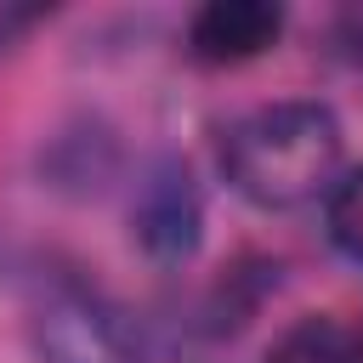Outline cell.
Listing matches in <instances>:
<instances>
[{"label": "cell", "mask_w": 363, "mask_h": 363, "mask_svg": "<svg viewBox=\"0 0 363 363\" xmlns=\"http://www.w3.org/2000/svg\"><path fill=\"white\" fill-rule=\"evenodd\" d=\"M278 34H284V11L278 6H267V0H210L193 17L187 45H193L199 62H250Z\"/></svg>", "instance_id": "4"}, {"label": "cell", "mask_w": 363, "mask_h": 363, "mask_svg": "<svg viewBox=\"0 0 363 363\" xmlns=\"http://www.w3.org/2000/svg\"><path fill=\"white\" fill-rule=\"evenodd\" d=\"M221 170L238 199L261 210H295L335 187L340 119L323 102H267L221 136Z\"/></svg>", "instance_id": "1"}, {"label": "cell", "mask_w": 363, "mask_h": 363, "mask_svg": "<svg viewBox=\"0 0 363 363\" xmlns=\"http://www.w3.org/2000/svg\"><path fill=\"white\" fill-rule=\"evenodd\" d=\"M352 363H363V329L352 335Z\"/></svg>", "instance_id": "7"}, {"label": "cell", "mask_w": 363, "mask_h": 363, "mask_svg": "<svg viewBox=\"0 0 363 363\" xmlns=\"http://www.w3.org/2000/svg\"><path fill=\"white\" fill-rule=\"evenodd\" d=\"M323 221H329V238L352 261H363V164L346 170V176H335V187L323 199Z\"/></svg>", "instance_id": "6"}, {"label": "cell", "mask_w": 363, "mask_h": 363, "mask_svg": "<svg viewBox=\"0 0 363 363\" xmlns=\"http://www.w3.org/2000/svg\"><path fill=\"white\" fill-rule=\"evenodd\" d=\"M267 363H352V335L335 318H301L272 340Z\"/></svg>", "instance_id": "5"}, {"label": "cell", "mask_w": 363, "mask_h": 363, "mask_svg": "<svg viewBox=\"0 0 363 363\" xmlns=\"http://www.w3.org/2000/svg\"><path fill=\"white\" fill-rule=\"evenodd\" d=\"M28 340L40 363H142V346L119 312L74 278L40 284L28 306Z\"/></svg>", "instance_id": "2"}, {"label": "cell", "mask_w": 363, "mask_h": 363, "mask_svg": "<svg viewBox=\"0 0 363 363\" xmlns=\"http://www.w3.org/2000/svg\"><path fill=\"white\" fill-rule=\"evenodd\" d=\"M136 238L153 261H187L193 244H199V227H204V210H199V187L187 176V164L164 159L147 170L142 193H136Z\"/></svg>", "instance_id": "3"}]
</instances>
